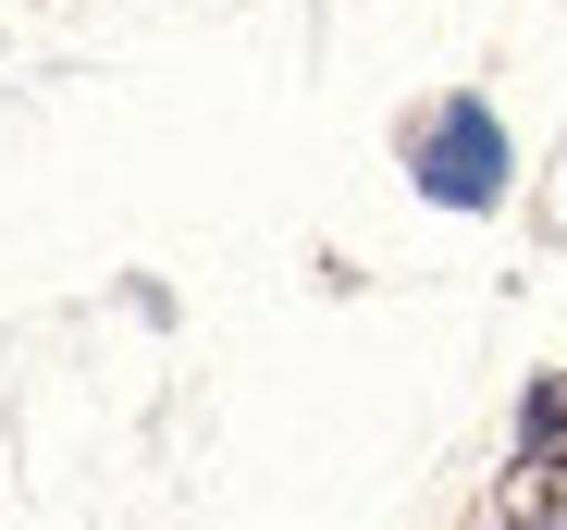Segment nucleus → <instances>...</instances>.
<instances>
[{
  "label": "nucleus",
  "instance_id": "1",
  "mask_svg": "<svg viewBox=\"0 0 567 530\" xmlns=\"http://www.w3.org/2000/svg\"><path fill=\"white\" fill-rule=\"evenodd\" d=\"M395 148H408V186H420L432 210H494V198H506V173H518L494 100H432Z\"/></svg>",
  "mask_w": 567,
  "mask_h": 530
},
{
  "label": "nucleus",
  "instance_id": "2",
  "mask_svg": "<svg viewBox=\"0 0 567 530\" xmlns=\"http://www.w3.org/2000/svg\"><path fill=\"white\" fill-rule=\"evenodd\" d=\"M506 518H567V371H543L518 395V481H506Z\"/></svg>",
  "mask_w": 567,
  "mask_h": 530
}]
</instances>
